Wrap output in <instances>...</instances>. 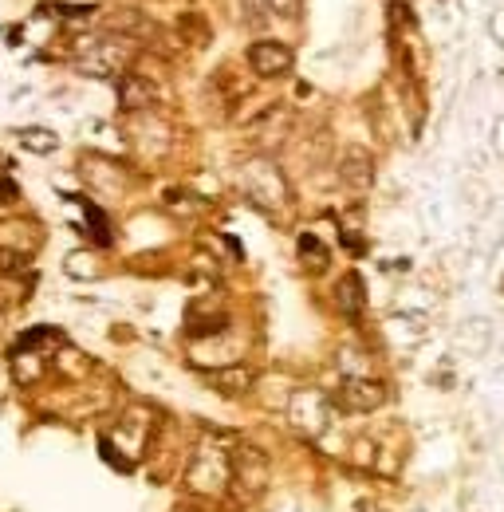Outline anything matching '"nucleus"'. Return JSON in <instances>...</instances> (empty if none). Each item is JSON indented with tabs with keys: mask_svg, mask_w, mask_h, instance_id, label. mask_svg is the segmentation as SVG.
<instances>
[{
	"mask_svg": "<svg viewBox=\"0 0 504 512\" xmlns=\"http://www.w3.org/2000/svg\"><path fill=\"white\" fill-rule=\"evenodd\" d=\"M12 197H16V186L8 178H0V201H12Z\"/></svg>",
	"mask_w": 504,
	"mask_h": 512,
	"instance_id": "obj_18",
	"label": "nucleus"
},
{
	"mask_svg": "<svg viewBox=\"0 0 504 512\" xmlns=\"http://www.w3.org/2000/svg\"><path fill=\"white\" fill-rule=\"evenodd\" d=\"M154 103H158V87H154L146 75H134V71L119 75V107H123L126 115L150 111Z\"/></svg>",
	"mask_w": 504,
	"mask_h": 512,
	"instance_id": "obj_9",
	"label": "nucleus"
},
{
	"mask_svg": "<svg viewBox=\"0 0 504 512\" xmlns=\"http://www.w3.org/2000/svg\"><path fill=\"white\" fill-rule=\"evenodd\" d=\"M272 8H280V12H296L300 0H272Z\"/></svg>",
	"mask_w": 504,
	"mask_h": 512,
	"instance_id": "obj_19",
	"label": "nucleus"
},
{
	"mask_svg": "<svg viewBox=\"0 0 504 512\" xmlns=\"http://www.w3.org/2000/svg\"><path fill=\"white\" fill-rule=\"evenodd\" d=\"M268 8H272V0H241V12H245V20H260Z\"/></svg>",
	"mask_w": 504,
	"mask_h": 512,
	"instance_id": "obj_17",
	"label": "nucleus"
},
{
	"mask_svg": "<svg viewBox=\"0 0 504 512\" xmlns=\"http://www.w3.org/2000/svg\"><path fill=\"white\" fill-rule=\"evenodd\" d=\"M300 260H304L308 272H327V268H331V253H327V245H323L315 233H304V237H300Z\"/></svg>",
	"mask_w": 504,
	"mask_h": 512,
	"instance_id": "obj_13",
	"label": "nucleus"
},
{
	"mask_svg": "<svg viewBox=\"0 0 504 512\" xmlns=\"http://www.w3.org/2000/svg\"><path fill=\"white\" fill-rule=\"evenodd\" d=\"M363 512H382V509H371V505H363Z\"/></svg>",
	"mask_w": 504,
	"mask_h": 512,
	"instance_id": "obj_20",
	"label": "nucleus"
},
{
	"mask_svg": "<svg viewBox=\"0 0 504 512\" xmlns=\"http://www.w3.org/2000/svg\"><path fill=\"white\" fill-rule=\"evenodd\" d=\"M335 304H339V312L351 316V320H359V316L367 312V288H363V276H359V272H347V276L335 284Z\"/></svg>",
	"mask_w": 504,
	"mask_h": 512,
	"instance_id": "obj_12",
	"label": "nucleus"
},
{
	"mask_svg": "<svg viewBox=\"0 0 504 512\" xmlns=\"http://www.w3.org/2000/svg\"><path fill=\"white\" fill-rule=\"evenodd\" d=\"M134 52H138V44L119 32H91L75 44V67L95 79H119L126 75V67L134 64Z\"/></svg>",
	"mask_w": 504,
	"mask_h": 512,
	"instance_id": "obj_1",
	"label": "nucleus"
},
{
	"mask_svg": "<svg viewBox=\"0 0 504 512\" xmlns=\"http://www.w3.org/2000/svg\"><path fill=\"white\" fill-rule=\"evenodd\" d=\"M24 268H28V253H24V249L0 245V276H16V272H24Z\"/></svg>",
	"mask_w": 504,
	"mask_h": 512,
	"instance_id": "obj_16",
	"label": "nucleus"
},
{
	"mask_svg": "<svg viewBox=\"0 0 504 512\" xmlns=\"http://www.w3.org/2000/svg\"><path fill=\"white\" fill-rule=\"evenodd\" d=\"M237 182H241V193L249 197L256 209H264V213H280L292 201L288 178H284V170L272 158H252V162H245L241 174H237Z\"/></svg>",
	"mask_w": 504,
	"mask_h": 512,
	"instance_id": "obj_2",
	"label": "nucleus"
},
{
	"mask_svg": "<svg viewBox=\"0 0 504 512\" xmlns=\"http://www.w3.org/2000/svg\"><path fill=\"white\" fill-rule=\"evenodd\" d=\"M16 142H20L24 150H32V154H52V150L60 146V138H56L52 130H44V127H24V130H16Z\"/></svg>",
	"mask_w": 504,
	"mask_h": 512,
	"instance_id": "obj_14",
	"label": "nucleus"
},
{
	"mask_svg": "<svg viewBox=\"0 0 504 512\" xmlns=\"http://www.w3.org/2000/svg\"><path fill=\"white\" fill-rule=\"evenodd\" d=\"M386 402V386L367 375H355L339 386V410H351V414H371Z\"/></svg>",
	"mask_w": 504,
	"mask_h": 512,
	"instance_id": "obj_4",
	"label": "nucleus"
},
{
	"mask_svg": "<svg viewBox=\"0 0 504 512\" xmlns=\"http://www.w3.org/2000/svg\"><path fill=\"white\" fill-rule=\"evenodd\" d=\"M288 111L284 107H272L268 115H260L256 123H252V146L260 150V154H276L280 146H284V138H288Z\"/></svg>",
	"mask_w": 504,
	"mask_h": 512,
	"instance_id": "obj_7",
	"label": "nucleus"
},
{
	"mask_svg": "<svg viewBox=\"0 0 504 512\" xmlns=\"http://www.w3.org/2000/svg\"><path fill=\"white\" fill-rule=\"evenodd\" d=\"M205 383L213 386L217 394H225V398H245L252 383H256V375H252L249 367H221V371H209Z\"/></svg>",
	"mask_w": 504,
	"mask_h": 512,
	"instance_id": "obj_11",
	"label": "nucleus"
},
{
	"mask_svg": "<svg viewBox=\"0 0 504 512\" xmlns=\"http://www.w3.org/2000/svg\"><path fill=\"white\" fill-rule=\"evenodd\" d=\"M339 182H343V190L367 193L375 186V158L363 146H347L339 154Z\"/></svg>",
	"mask_w": 504,
	"mask_h": 512,
	"instance_id": "obj_6",
	"label": "nucleus"
},
{
	"mask_svg": "<svg viewBox=\"0 0 504 512\" xmlns=\"http://www.w3.org/2000/svg\"><path fill=\"white\" fill-rule=\"evenodd\" d=\"M288 418L304 434H323V426H327V402L319 394H296L292 406H288Z\"/></svg>",
	"mask_w": 504,
	"mask_h": 512,
	"instance_id": "obj_10",
	"label": "nucleus"
},
{
	"mask_svg": "<svg viewBox=\"0 0 504 512\" xmlns=\"http://www.w3.org/2000/svg\"><path fill=\"white\" fill-rule=\"evenodd\" d=\"M233 469H229V457L213 446H197V453L189 457L186 481L193 493H221L229 485Z\"/></svg>",
	"mask_w": 504,
	"mask_h": 512,
	"instance_id": "obj_3",
	"label": "nucleus"
},
{
	"mask_svg": "<svg viewBox=\"0 0 504 512\" xmlns=\"http://www.w3.org/2000/svg\"><path fill=\"white\" fill-rule=\"evenodd\" d=\"M249 67L260 79H280L292 71V48L280 40H256L249 48Z\"/></svg>",
	"mask_w": 504,
	"mask_h": 512,
	"instance_id": "obj_5",
	"label": "nucleus"
},
{
	"mask_svg": "<svg viewBox=\"0 0 504 512\" xmlns=\"http://www.w3.org/2000/svg\"><path fill=\"white\" fill-rule=\"evenodd\" d=\"M178 28H182V40L193 44V48H205V44L213 40V32H209V24H205L201 16H182V24H178Z\"/></svg>",
	"mask_w": 504,
	"mask_h": 512,
	"instance_id": "obj_15",
	"label": "nucleus"
},
{
	"mask_svg": "<svg viewBox=\"0 0 504 512\" xmlns=\"http://www.w3.org/2000/svg\"><path fill=\"white\" fill-rule=\"evenodd\" d=\"M229 469H233L237 485H245V489H252V493H260V489L268 485V457H264L260 449L241 446L237 449V457H229Z\"/></svg>",
	"mask_w": 504,
	"mask_h": 512,
	"instance_id": "obj_8",
	"label": "nucleus"
}]
</instances>
